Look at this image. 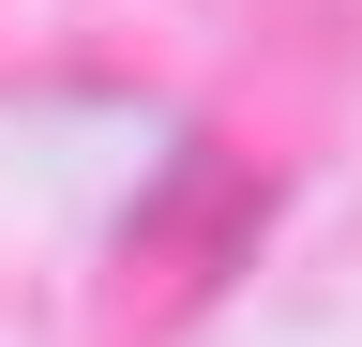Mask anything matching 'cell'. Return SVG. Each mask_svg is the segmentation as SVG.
<instances>
[{
	"mask_svg": "<svg viewBox=\"0 0 362 347\" xmlns=\"http://www.w3.org/2000/svg\"><path fill=\"white\" fill-rule=\"evenodd\" d=\"M257 227H272V166H257L242 136H181V166L136 196V227H121V317L211 302V287L257 257Z\"/></svg>",
	"mask_w": 362,
	"mask_h": 347,
	"instance_id": "obj_1",
	"label": "cell"
}]
</instances>
